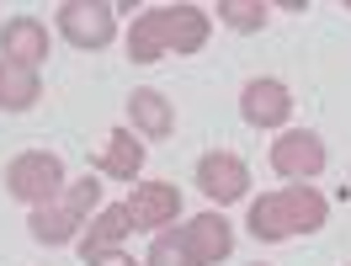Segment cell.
I'll return each mask as SVG.
<instances>
[{"instance_id":"cell-5","label":"cell","mask_w":351,"mask_h":266,"mask_svg":"<svg viewBox=\"0 0 351 266\" xmlns=\"http://www.w3.org/2000/svg\"><path fill=\"white\" fill-rule=\"evenodd\" d=\"M59 32L75 48H107L117 38V16H112V5H96V0H64L59 5Z\"/></svg>"},{"instance_id":"cell-17","label":"cell","mask_w":351,"mask_h":266,"mask_svg":"<svg viewBox=\"0 0 351 266\" xmlns=\"http://www.w3.org/2000/svg\"><path fill=\"white\" fill-rule=\"evenodd\" d=\"M149 266H197V261H192V250H186V240H181V229L154 234V245H149Z\"/></svg>"},{"instance_id":"cell-7","label":"cell","mask_w":351,"mask_h":266,"mask_svg":"<svg viewBox=\"0 0 351 266\" xmlns=\"http://www.w3.org/2000/svg\"><path fill=\"white\" fill-rule=\"evenodd\" d=\"M240 117L250 128H282L287 117H293V90H287L282 80H271V75L250 80V86L240 90Z\"/></svg>"},{"instance_id":"cell-13","label":"cell","mask_w":351,"mask_h":266,"mask_svg":"<svg viewBox=\"0 0 351 266\" xmlns=\"http://www.w3.org/2000/svg\"><path fill=\"white\" fill-rule=\"evenodd\" d=\"M133 234V219H128V208H101L96 219H90V229L80 234V256H101V250H117V245Z\"/></svg>"},{"instance_id":"cell-2","label":"cell","mask_w":351,"mask_h":266,"mask_svg":"<svg viewBox=\"0 0 351 266\" xmlns=\"http://www.w3.org/2000/svg\"><path fill=\"white\" fill-rule=\"evenodd\" d=\"M330 219V202L314 192V186H282V192H266V197L250 202V234L256 240H293V234H314L325 229Z\"/></svg>"},{"instance_id":"cell-4","label":"cell","mask_w":351,"mask_h":266,"mask_svg":"<svg viewBox=\"0 0 351 266\" xmlns=\"http://www.w3.org/2000/svg\"><path fill=\"white\" fill-rule=\"evenodd\" d=\"M64 160L48 155V149H27V155H16L11 165H5V192L16 202H27V208H48V202L64 192Z\"/></svg>"},{"instance_id":"cell-8","label":"cell","mask_w":351,"mask_h":266,"mask_svg":"<svg viewBox=\"0 0 351 266\" xmlns=\"http://www.w3.org/2000/svg\"><path fill=\"white\" fill-rule=\"evenodd\" d=\"M197 186L208 192L213 202H240L245 186H250V171H245L240 155H229V149H213V155L197 160Z\"/></svg>"},{"instance_id":"cell-6","label":"cell","mask_w":351,"mask_h":266,"mask_svg":"<svg viewBox=\"0 0 351 266\" xmlns=\"http://www.w3.org/2000/svg\"><path fill=\"white\" fill-rule=\"evenodd\" d=\"M271 171L287 176V181H314L325 171V144H319V133H308V128L282 133V138L271 144Z\"/></svg>"},{"instance_id":"cell-12","label":"cell","mask_w":351,"mask_h":266,"mask_svg":"<svg viewBox=\"0 0 351 266\" xmlns=\"http://www.w3.org/2000/svg\"><path fill=\"white\" fill-rule=\"evenodd\" d=\"M128 117H133V128L144 133V138H171L176 133V107L149 86H138L128 96Z\"/></svg>"},{"instance_id":"cell-16","label":"cell","mask_w":351,"mask_h":266,"mask_svg":"<svg viewBox=\"0 0 351 266\" xmlns=\"http://www.w3.org/2000/svg\"><path fill=\"white\" fill-rule=\"evenodd\" d=\"M219 22L234 32H261L266 27V0H219Z\"/></svg>"},{"instance_id":"cell-15","label":"cell","mask_w":351,"mask_h":266,"mask_svg":"<svg viewBox=\"0 0 351 266\" xmlns=\"http://www.w3.org/2000/svg\"><path fill=\"white\" fill-rule=\"evenodd\" d=\"M38 96H43L38 69H22L11 59H0V112H27V107H38Z\"/></svg>"},{"instance_id":"cell-9","label":"cell","mask_w":351,"mask_h":266,"mask_svg":"<svg viewBox=\"0 0 351 266\" xmlns=\"http://www.w3.org/2000/svg\"><path fill=\"white\" fill-rule=\"evenodd\" d=\"M123 208H128L133 229H165L181 213V192H176L171 181H144V186H133V197Z\"/></svg>"},{"instance_id":"cell-1","label":"cell","mask_w":351,"mask_h":266,"mask_svg":"<svg viewBox=\"0 0 351 266\" xmlns=\"http://www.w3.org/2000/svg\"><path fill=\"white\" fill-rule=\"evenodd\" d=\"M208 27H213V16L202 5H154L133 22L128 59L133 64H154L165 53H197L208 43Z\"/></svg>"},{"instance_id":"cell-11","label":"cell","mask_w":351,"mask_h":266,"mask_svg":"<svg viewBox=\"0 0 351 266\" xmlns=\"http://www.w3.org/2000/svg\"><path fill=\"white\" fill-rule=\"evenodd\" d=\"M181 240H186V250H192L197 266H213V261H223V256L234 250V229H229L223 213H197V219L181 229Z\"/></svg>"},{"instance_id":"cell-18","label":"cell","mask_w":351,"mask_h":266,"mask_svg":"<svg viewBox=\"0 0 351 266\" xmlns=\"http://www.w3.org/2000/svg\"><path fill=\"white\" fill-rule=\"evenodd\" d=\"M86 266H138L133 256H123V250H101V256H90Z\"/></svg>"},{"instance_id":"cell-3","label":"cell","mask_w":351,"mask_h":266,"mask_svg":"<svg viewBox=\"0 0 351 266\" xmlns=\"http://www.w3.org/2000/svg\"><path fill=\"white\" fill-rule=\"evenodd\" d=\"M96 202H101V181H96V171H86L80 181H69L48 208H32L27 229H32V240H43V245H69L86 229V213Z\"/></svg>"},{"instance_id":"cell-10","label":"cell","mask_w":351,"mask_h":266,"mask_svg":"<svg viewBox=\"0 0 351 266\" xmlns=\"http://www.w3.org/2000/svg\"><path fill=\"white\" fill-rule=\"evenodd\" d=\"M0 59H11L22 69H38L48 59V27L38 16H11L5 32H0Z\"/></svg>"},{"instance_id":"cell-14","label":"cell","mask_w":351,"mask_h":266,"mask_svg":"<svg viewBox=\"0 0 351 266\" xmlns=\"http://www.w3.org/2000/svg\"><path fill=\"white\" fill-rule=\"evenodd\" d=\"M96 171H101V176H117V181H133L144 171V144H138L128 128H117L107 138V149L96 155Z\"/></svg>"}]
</instances>
